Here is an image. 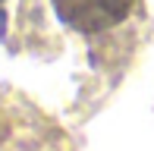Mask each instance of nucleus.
<instances>
[{
  "mask_svg": "<svg viewBox=\"0 0 154 151\" xmlns=\"http://www.w3.org/2000/svg\"><path fill=\"white\" fill-rule=\"evenodd\" d=\"M51 3L66 29L79 35H101L129 19L135 0H51Z\"/></svg>",
  "mask_w": 154,
  "mask_h": 151,
  "instance_id": "f257e3e1",
  "label": "nucleus"
},
{
  "mask_svg": "<svg viewBox=\"0 0 154 151\" xmlns=\"http://www.w3.org/2000/svg\"><path fill=\"white\" fill-rule=\"evenodd\" d=\"M0 3H3V0H0Z\"/></svg>",
  "mask_w": 154,
  "mask_h": 151,
  "instance_id": "f03ea898",
  "label": "nucleus"
}]
</instances>
